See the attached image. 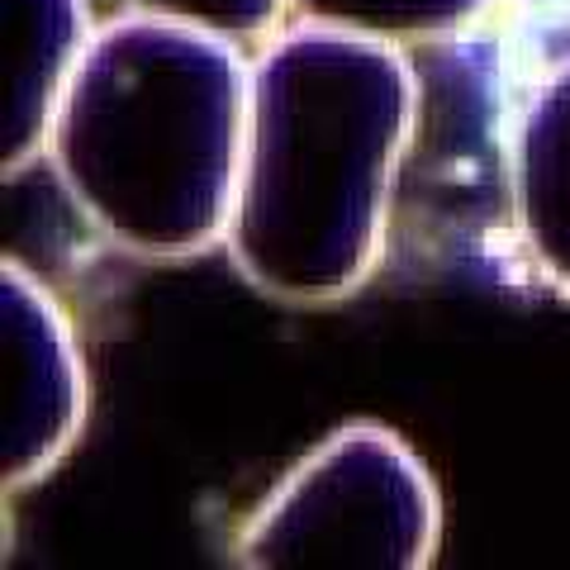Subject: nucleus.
I'll use <instances>...</instances> for the list:
<instances>
[{
	"label": "nucleus",
	"mask_w": 570,
	"mask_h": 570,
	"mask_svg": "<svg viewBox=\"0 0 570 570\" xmlns=\"http://www.w3.org/2000/svg\"><path fill=\"white\" fill-rule=\"evenodd\" d=\"M442 494L395 428L347 423L295 461L238 532V566H433Z\"/></svg>",
	"instance_id": "nucleus-3"
},
{
	"label": "nucleus",
	"mask_w": 570,
	"mask_h": 570,
	"mask_svg": "<svg viewBox=\"0 0 570 570\" xmlns=\"http://www.w3.org/2000/svg\"><path fill=\"white\" fill-rule=\"evenodd\" d=\"M247 100L253 62L234 39L129 10L96 29L48 157L115 247L148 262L200 257L228 238Z\"/></svg>",
	"instance_id": "nucleus-2"
},
{
	"label": "nucleus",
	"mask_w": 570,
	"mask_h": 570,
	"mask_svg": "<svg viewBox=\"0 0 570 570\" xmlns=\"http://www.w3.org/2000/svg\"><path fill=\"white\" fill-rule=\"evenodd\" d=\"M419 96L400 43L324 24H291L262 43L224 238L257 295L314 309L371 281L419 134Z\"/></svg>",
	"instance_id": "nucleus-1"
},
{
	"label": "nucleus",
	"mask_w": 570,
	"mask_h": 570,
	"mask_svg": "<svg viewBox=\"0 0 570 570\" xmlns=\"http://www.w3.org/2000/svg\"><path fill=\"white\" fill-rule=\"evenodd\" d=\"M124 10L134 14H157V20L195 24L224 39H272L281 14L291 10L285 0H124Z\"/></svg>",
	"instance_id": "nucleus-8"
},
{
	"label": "nucleus",
	"mask_w": 570,
	"mask_h": 570,
	"mask_svg": "<svg viewBox=\"0 0 570 570\" xmlns=\"http://www.w3.org/2000/svg\"><path fill=\"white\" fill-rule=\"evenodd\" d=\"M6 48V110H0V167L20 176L48 153L52 124L96 39L86 0H0Z\"/></svg>",
	"instance_id": "nucleus-6"
},
{
	"label": "nucleus",
	"mask_w": 570,
	"mask_h": 570,
	"mask_svg": "<svg viewBox=\"0 0 570 570\" xmlns=\"http://www.w3.org/2000/svg\"><path fill=\"white\" fill-rule=\"evenodd\" d=\"M299 24H324L381 43H442L480 29L504 0H285Z\"/></svg>",
	"instance_id": "nucleus-7"
},
{
	"label": "nucleus",
	"mask_w": 570,
	"mask_h": 570,
	"mask_svg": "<svg viewBox=\"0 0 570 570\" xmlns=\"http://www.w3.org/2000/svg\"><path fill=\"white\" fill-rule=\"evenodd\" d=\"M499 181L519 257L542 291L570 299V14L504 29Z\"/></svg>",
	"instance_id": "nucleus-4"
},
{
	"label": "nucleus",
	"mask_w": 570,
	"mask_h": 570,
	"mask_svg": "<svg viewBox=\"0 0 570 570\" xmlns=\"http://www.w3.org/2000/svg\"><path fill=\"white\" fill-rule=\"evenodd\" d=\"M0 475L6 494H20L48 480L77 448L91 409V381L67 309L14 257L0 266Z\"/></svg>",
	"instance_id": "nucleus-5"
}]
</instances>
